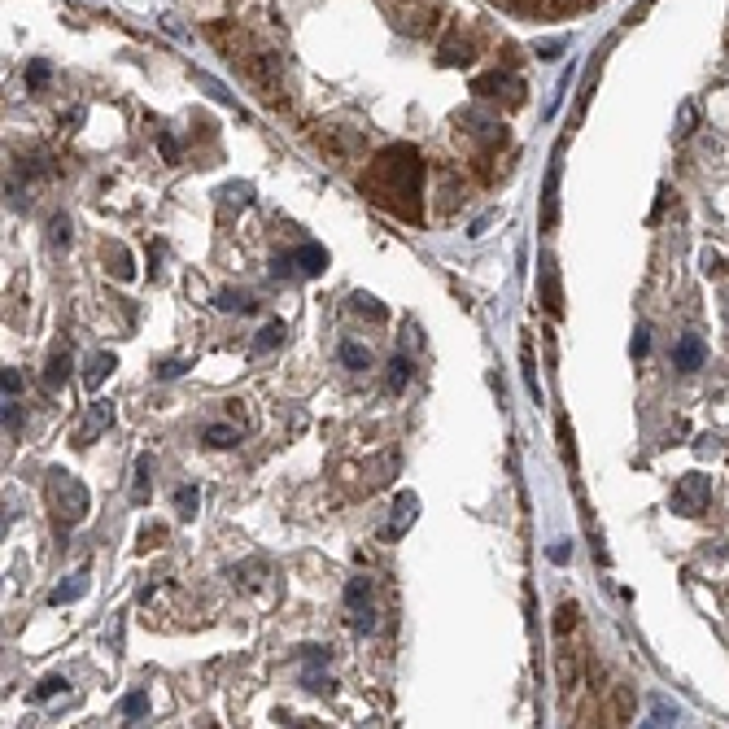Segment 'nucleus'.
<instances>
[{"mask_svg":"<svg viewBox=\"0 0 729 729\" xmlns=\"http://www.w3.org/2000/svg\"><path fill=\"white\" fill-rule=\"evenodd\" d=\"M419 179H424V162L415 149L397 144L389 153H380L367 175V193H372L380 206H394L397 215L419 218Z\"/></svg>","mask_w":729,"mask_h":729,"instance_id":"f257e3e1","label":"nucleus"},{"mask_svg":"<svg viewBox=\"0 0 729 729\" xmlns=\"http://www.w3.org/2000/svg\"><path fill=\"white\" fill-rule=\"evenodd\" d=\"M48 502H53V512H58L61 529L79 524L83 515H88V507H92V498H88V490H83V481H79V476H70V472H61V468L48 472Z\"/></svg>","mask_w":729,"mask_h":729,"instance_id":"f03ea898","label":"nucleus"},{"mask_svg":"<svg viewBox=\"0 0 729 729\" xmlns=\"http://www.w3.org/2000/svg\"><path fill=\"white\" fill-rule=\"evenodd\" d=\"M708 476L703 472H686L681 481H677V490H672V512L677 515H699L703 507H708Z\"/></svg>","mask_w":729,"mask_h":729,"instance_id":"7ed1b4c3","label":"nucleus"},{"mask_svg":"<svg viewBox=\"0 0 729 729\" xmlns=\"http://www.w3.org/2000/svg\"><path fill=\"white\" fill-rule=\"evenodd\" d=\"M110 424H114V402H92L88 415H83V424L75 428V446H92Z\"/></svg>","mask_w":729,"mask_h":729,"instance_id":"20e7f679","label":"nucleus"},{"mask_svg":"<svg viewBox=\"0 0 729 729\" xmlns=\"http://www.w3.org/2000/svg\"><path fill=\"white\" fill-rule=\"evenodd\" d=\"M708 363V345L699 341V336H681L677 345H672V367L677 372H699Z\"/></svg>","mask_w":729,"mask_h":729,"instance_id":"39448f33","label":"nucleus"},{"mask_svg":"<svg viewBox=\"0 0 729 729\" xmlns=\"http://www.w3.org/2000/svg\"><path fill=\"white\" fill-rule=\"evenodd\" d=\"M472 92L476 97H507V100H520V92H524V83L515 79V75H485V79H476L472 83Z\"/></svg>","mask_w":729,"mask_h":729,"instance_id":"423d86ee","label":"nucleus"},{"mask_svg":"<svg viewBox=\"0 0 729 729\" xmlns=\"http://www.w3.org/2000/svg\"><path fill=\"white\" fill-rule=\"evenodd\" d=\"M415 515H419V498H415V493H397L394 520H389V537H402V533L415 524Z\"/></svg>","mask_w":729,"mask_h":729,"instance_id":"0eeeda50","label":"nucleus"},{"mask_svg":"<svg viewBox=\"0 0 729 729\" xmlns=\"http://www.w3.org/2000/svg\"><path fill=\"white\" fill-rule=\"evenodd\" d=\"M441 61H450V66H468V61H472V44L463 40V26H450V31H446Z\"/></svg>","mask_w":729,"mask_h":729,"instance_id":"6e6552de","label":"nucleus"},{"mask_svg":"<svg viewBox=\"0 0 729 729\" xmlns=\"http://www.w3.org/2000/svg\"><path fill=\"white\" fill-rule=\"evenodd\" d=\"M542 301H546V311H551L555 319L564 315V297H559V271H555L551 258L542 262Z\"/></svg>","mask_w":729,"mask_h":729,"instance_id":"1a4fd4ad","label":"nucleus"},{"mask_svg":"<svg viewBox=\"0 0 729 729\" xmlns=\"http://www.w3.org/2000/svg\"><path fill=\"white\" fill-rule=\"evenodd\" d=\"M240 437H245V428H240V424H210V428L201 433V441H206L210 450H232Z\"/></svg>","mask_w":729,"mask_h":729,"instance_id":"9d476101","label":"nucleus"},{"mask_svg":"<svg viewBox=\"0 0 729 729\" xmlns=\"http://www.w3.org/2000/svg\"><path fill=\"white\" fill-rule=\"evenodd\" d=\"M293 262H297V271L301 276H323V267H328V254L319 249V245H301L293 254Z\"/></svg>","mask_w":729,"mask_h":729,"instance_id":"9b49d317","label":"nucleus"},{"mask_svg":"<svg viewBox=\"0 0 729 729\" xmlns=\"http://www.w3.org/2000/svg\"><path fill=\"white\" fill-rule=\"evenodd\" d=\"M110 372H114V354L105 350V354H97L92 363H88V372H83V385H88V389H100V385L110 380Z\"/></svg>","mask_w":729,"mask_h":729,"instance_id":"f8f14e48","label":"nucleus"},{"mask_svg":"<svg viewBox=\"0 0 729 729\" xmlns=\"http://www.w3.org/2000/svg\"><path fill=\"white\" fill-rule=\"evenodd\" d=\"M149 490H153V459L140 454L136 459V490H132V502H149Z\"/></svg>","mask_w":729,"mask_h":729,"instance_id":"ddd939ff","label":"nucleus"},{"mask_svg":"<svg viewBox=\"0 0 729 729\" xmlns=\"http://www.w3.org/2000/svg\"><path fill=\"white\" fill-rule=\"evenodd\" d=\"M336 354H341V363H345L350 372H367V367H372V354H367L358 341H341V350H336Z\"/></svg>","mask_w":729,"mask_h":729,"instance_id":"4468645a","label":"nucleus"},{"mask_svg":"<svg viewBox=\"0 0 729 729\" xmlns=\"http://www.w3.org/2000/svg\"><path fill=\"white\" fill-rule=\"evenodd\" d=\"M345 608H350V611L372 608V581H367V576H358V581L345 586Z\"/></svg>","mask_w":729,"mask_h":729,"instance_id":"2eb2a0df","label":"nucleus"},{"mask_svg":"<svg viewBox=\"0 0 729 729\" xmlns=\"http://www.w3.org/2000/svg\"><path fill=\"white\" fill-rule=\"evenodd\" d=\"M66 380H70V354H66V350H58V354H53V363H48V372H44V385H48V389H61Z\"/></svg>","mask_w":729,"mask_h":729,"instance_id":"dca6fc26","label":"nucleus"},{"mask_svg":"<svg viewBox=\"0 0 729 729\" xmlns=\"http://www.w3.org/2000/svg\"><path fill=\"white\" fill-rule=\"evenodd\" d=\"M83 590H88V576H66V586H58V590L48 594V603H53V608H61V603L79 598Z\"/></svg>","mask_w":729,"mask_h":729,"instance_id":"f3484780","label":"nucleus"},{"mask_svg":"<svg viewBox=\"0 0 729 729\" xmlns=\"http://www.w3.org/2000/svg\"><path fill=\"white\" fill-rule=\"evenodd\" d=\"M197 502H201L197 485H184V490H175V507H179V515H184V520H193V515H197Z\"/></svg>","mask_w":729,"mask_h":729,"instance_id":"a211bd4d","label":"nucleus"},{"mask_svg":"<svg viewBox=\"0 0 729 729\" xmlns=\"http://www.w3.org/2000/svg\"><path fill=\"white\" fill-rule=\"evenodd\" d=\"M215 306L218 311H254V301L245 293H237V289H223V293L215 297Z\"/></svg>","mask_w":729,"mask_h":729,"instance_id":"6ab92c4d","label":"nucleus"},{"mask_svg":"<svg viewBox=\"0 0 729 729\" xmlns=\"http://www.w3.org/2000/svg\"><path fill=\"white\" fill-rule=\"evenodd\" d=\"M280 341H284V323H267L262 333H258V341H254V350L262 354V350H276Z\"/></svg>","mask_w":729,"mask_h":729,"instance_id":"aec40b11","label":"nucleus"},{"mask_svg":"<svg viewBox=\"0 0 729 729\" xmlns=\"http://www.w3.org/2000/svg\"><path fill=\"white\" fill-rule=\"evenodd\" d=\"M144 712H149V694H144V690H132V694L122 699V716H132V721H140Z\"/></svg>","mask_w":729,"mask_h":729,"instance_id":"412c9836","label":"nucleus"},{"mask_svg":"<svg viewBox=\"0 0 729 729\" xmlns=\"http://www.w3.org/2000/svg\"><path fill=\"white\" fill-rule=\"evenodd\" d=\"M407 380H411V363H407V354H402V358H394V363H389V389L397 394Z\"/></svg>","mask_w":729,"mask_h":729,"instance_id":"4be33fe9","label":"nucleus"},{"mask_svg":"<svg viewBox=\"0 0 729 729\" xmlns=\"http://www.w3.org/2000/svg\"><path fill=\"white\" fill-rule=\"evenodd\" d=\"M48 240H53L58 249H66V245H70V218L66 215L53 218V223H48Z\"/></svg>","mask_w":729,"mask_h":729,"instance_id":"5701e85b","label":"nucleus"},{"mask_svg":"<svg viewBox=\"0 0 729 729\" xmlns=\"http://www.w3.org/2000/svg\"><path fill=\"white\" fill-rule=\"evenodd\" d=\"M555 188H559V171L551 166V175H546V215H542L546 227H555Z\"/></svg>","mask_w":729,"mask_h":729,"instance_id":"b1692460","label":"nucleus"},{"mask_svg":"<svg viewBox=\"0 0 729 729\" xmlns=\"http://www.w3.org/2000/svg\"><path fill=\"white\" fill-rule=\"evenodd\" d=\"M110 271H114L119 280H132V276H136V267H132L127 249H114V258H110Z\"/></svg>","mask_w":729,"mask_h":729,"instance_id":"393cba45","label":"nucleus"},{"mask_svg":"<svg viewBox=\"0 0 729 729\" xmlns=\"http://www.w3.org/2000/svg\"><path fill=\"white\" fill-rule=\"evenodd\" d=\"M559 450H564V459L576 468V446H572V424H568V419H559Z\"/></svg>","mask_w":729,"mask_h":729,"instance_id":"a878e982","label":"nucleus"},{"mask_svg":"<svg viewBox=\"0 0 729 729\" xmlns=\"http://www.w3.org/2000/svg\"><path fill=\"white\" fill-rule=\"evenodd\" d=\"M694 119H699V114H694V105L686 100V105H681V114H677V136H681V140L694 132Z\"/></svg>","mask_w":729,"mask_h":729,"instance_id":"bb28decb","label":"nucleus"},{"mask_svg":"<svg viewBox=\"0 0 729 729\" xmlns=\"http://www.w3.org/2000/svg\"><path fill=\"white\" fill-rule=\"evenodd\" d=\"M0 389H5V397L22 394V375L14 372V367H5V372H0Z\"/></svg>","mask_w":729,"mask_h":729,"instance_id":"cd10ccee","label":"nucleus"},{"mask_svg":"<svg viewBox=\"0 0 729 729\" xmlns=\"http://www.w3.org/2000/svg\"><path fill=\"white\" fill-rule=\"evenodd\" d=\"M26 83H31V88H44V83H48V61H31V66H26Z\"/></svg>","mask_w":729,"mask_h":729,"instance_id":"c85d7f7f","label":"nucleus"},{"mask_svg":"<svg viewBox=\"0 0 729 729\" xmlns=\"http://www.w3.org/2000/svg\"><path fill=\"white\" fill-rule=\"evenodd\" d=\"M354 311H363L367 319H385V306H375L372 297H363V293L354 297Z\"/></svg>","mask_w":729,"mask_h":729,"instance_id":"c756f323","label":"nucleus"},{"mask_svg":"<svg viewBox=\"0 0 729 729\" xmlns=\"http://www.w3.org/2000/svg\"><path fill=\"white\" fill-rule=\"evenodd\" d=\"M647 345H650V333H647V328H638V333H633V345H629L633 358H642V354H647Z\"/></svg>","mask_w":729,"mask_h":729,"instance_id":"7c9ffc66","label":"nucleus"},{"mask_svg":"<svg viewBox=\"0 0 729 729\" xmlns=\"http://www.w3.org/2000/svg\"><path fill=\"white\" fill-rule=\"evenodd\" d=\"M699 262H703V271H708V276H721V271H725V267H721V258L712 254V249H703V258H699Z\"/></svg>","mask_w":729,"mask_h":729,"instance_id":"2f4dec72","label":"nucleus"},{"mask_svg":"<svg viewBox=\"0 0 729 729\" xmlns=\"http://www.w3.org/2000/svg\"><path fill=\"white\" fill-rule=\"evenodd\" d=\"M184 372H188V363H162L158 367L162 380H175V375H184Z\"/></svg>","mask_w":729,"mask_h":729,"instance_id":"473e14b6","label":"nucleus"},{"mask_svg":"<svg viewBox=\"0 0 729 729\" xmlns=\"http://www.w3.org/2000/svg\"><path fill=\"white\" fill-rule=\"evenodd\" d=\"M568 559H572V546H568V542H555V546H551V564H568Z\"/></svg>","mask_w":729,"mask_h":729,"instance_id":"72a5a7b5","label":"nucleus"},{"mask_svg":"<svg viewBox=\"0 0 729 729\" xmlns=\"http://www.w3.org/2000/svg\"><path fill=\"white\" fill-rule=\"evenodd\" d=\"M18 424H22V411L9 402V397H5V428H18Z\"/></svg>","mask_w":729,"mask_h":729,"instance_id":"f704fd0d","label":"nucleus"},{"mask_svg":"<svg viewBox=\"0 0 729 729\" xmlns=\"http://www.w3.org/2000/svg\"><path fill=\"white\" fill-rule=\"evenodd\" d=\"M61 686H66L61 677H48V681H40V690H36V694H40V699H48V694H61Z\"/></svg>","mask_w":729,"mask_h":729,"instance_id":"c9c22d12","label":"nucleus"},{"mask_svg":"<svg viewBox=\"0 0 729 729\" xmlns=\"http://www.w3.org/2000/svg\"><path fill=\"white\" fill-rule=\"evenodd\" d=\"M672 716H677V712H672ZM672 716H669V708H664V703H655V716H650L647 725H672Z\"/></svg>","mask_w":729,"mask_h":729,"instance_id":"e433bc0d","label":"nucleus"},{"mask_svg":"<svg viewBox=\"0 0 729 729\" xmlns=\"http://www.w3.org/2000/svg\"><path fill=\"white\" fill-rule=\"evenodd\" d=\"M158 144H162V153H166V162H175V140H171V136H158Z\"/></svg>","mask_w":729,"mask_h":729,"instance_id":"4c0bfd02","label":"nucleus"}]
</instances>
